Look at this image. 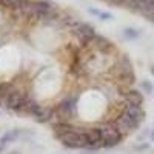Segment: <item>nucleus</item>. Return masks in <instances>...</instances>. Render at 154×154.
Returning <instances> with one entry per match:
<instances>
[{"label": "nucleus", "mask_w": 154, "mask_h": 154, "mask_svg": "<svg viewBox=\"0 0 154 154\" xmlns=\"http://www.w3.org/2000/svg\"><path fill=\"white\" fill-rule=\"evenodd\" d=\"M77 103H79V99H77L75 94L65 96L56 105V119H54L53 123H56V122H72V119L77 114Z\"/></svg>", "instance_id": "f257e3e1"}, {"label": "nucleus", "mask_w": 154, "mask_h": 154, "mask_svg": "<svg viewBox=\"0 0 154 154\" xmlns=\"http://www.w3.org/2000/svg\"><path fill=\"white\" fill-rule=\"evenodd\" d=\"M112 72H114L116 79L119 82H122L123 85H133L136 82V74H134L133 63L128 59L126 54L120 56L116 60V63L112 65Z\"/></svg>", "instance_id": "f03ea898"}, {"label": "nucleus", "mask_w": 154, "mask_h": 154, "mask_svg": "<svg viewBox=\"0 0 154 154\" xmlns=\"http://www.w3.org/2000/svg\"><path fill=\"white\" fill-rule=\"evenodd\" d=\"M56 139L69 149H85L86 148V137H85V128H74L71 131L57 134Z\"/></svg>", "instance_id": "7ed1b4c3"}, {"label": "nucleus", "mask_w": 154, "mask_h": 154, "mask_svg": "<svg viewBox=\"0 0 154 154\" xmlns=\"http://www.w3.org/2000/svg\"><path fill=\"white\" fill-rule=\"evenodd\" d=\"M68 28H69L71 34H72L77 40H79V43L83 45V46H88V45L96 38V35H97L94 26H91L89 23H85V22L74 20Z\"/></svg>", "instance_id": "20e7f679"}, {"label": "nucleus", "mask_w": 154, "mask_h": 154, "mask_svg": "<svg viewBox=\"0 0 154 154\" xmlns=\"http://www.w3.org/2000/svg\"><path fill=\"white\" fill-rule=\"evenodd\" d=\"M26 116H31V117L40 125L53 123L54 119H56V106H45L42 103H38L37 100H34L28 108Z\"/></svg>", "instance_id": "39448f33"}, {"label": "nucleus", "mask_w": 154, "mask_h": 154, "mask_svg": "<svg viewBox=\"0 0 154 154\" xmlns=\"http://www.w3.org/2000/svg\"><path fill=\"white\" fill-rule=\"evenodd\" d=\"M100 128V133H102V140H103V148L106 149H111V148H116L119 146L122 142H123V134L111 123H103Z\"/></svg>", "instance_id": "423d86ee"}, {"label": "nucleus", "mask_w": 154, "mask_h": 154, "mask_svg": "<svg viewBox=\"0 0 154 154\" xmlns=\"http://www.w3.org/2000/svg\"><path fill=\"white\" fill-rule=\"evenodd\" d=\"M112 125L123 134V137H126V136H130V134L136 133L139 128H140V125H142V123H139L137 120H134L133 117H130L128 114H125V112L120 111V112L114 117Z\"/></svg>", "instance_id": "0eeeda50"}, {"label": "nucleus", "mask_w": 154, "mask_h": 154, "mask_svg": "<svg viewBox=\"0 0 154 154\" xmlns=\"http://www.w3.org/2000/svg\"><path fill=\"white\" fill-rule=\"evenodd\" d=\"M28 93L26 91H22V89H16V88H12L11 91L6 94L5 100H3V108L8 109V111H14L17 112L19 108L22 106V103L25 102V99H26Z\"/></svg>", "instance_id": "6e6552de"}, {"label": "nucleus", "mask_w": 154, "mask_h": 154, "mask_svg": "<svg viewBox=\"0 0 154 154\" xmlns=\"http://www.w3.org/2000/svg\"><path fill=\"white\" fill-rule=\"evenodd\" d=\"M85 137H86L85 151H97L100 148H103V140H102V133L99 126L85 128Z\"/></svg>", "instance_id": "1a4fd4ad"}, {"label": "nucleus", "mask_w": 154, "mask_h": 154, "mask_svg": "<svg viewBox=\"0 0 154 154\" xmlns=\"http://www.w3.org/2000/svg\"><path fill=\"white\" fill-rule=\"evenodd\" d=\"M88 48H91L96 53H100V54H106V56H111V53L114 51V45L109 38L103 37V35H96V38L88 45Z\"/></svg>", "instance_id": "9d476101"}, {"label": "nucleus", "mask_w": 154, "mask_h": 154, "mask_svg": "<svg viewBox=\"0 0 154 154\" xmlns=\"http://www.w3.org/2000/svg\"><path fill=\"white\" fill-rule=\"evenodd\" d=\"M122 112L128 114L130 117H133L134 120H137L139 123H143V120L146 119V112L142 106L139 105H130V103H123L122 106Z\"/></svg>", "instance_id": "9b49d317"}, {"label": "nucleus", "mask_w": 154, "mask_h": 154, "mask_svg": "<svg viewBox=\"0 0 154 154\" xmlns=\"http://www.w3.org/2000/svg\"><path fill=\"white\" fill-rule=\"evenodd\" d=\"M143 93L139 91V89H134V88H128L126 91L123 93V103H130V105H139L142 106L143 103Z\"/></svg>", "instance_id": "f8f14e48"}, {"label": "nucleus", "mask_w": 154, "mask_h": 154, "mask_svg": "<svg viewBox=\"0 0 154 154\" xmlns=\"http://www.w3.org/2000/svg\"><path fill=\"white\" fill-rule=\"evenodd\" d=\"M122 35H123V38H126V40H136V38H139L140 35H142V31L137 29V28L128 26L122 31Z\"/></svg>", "instance_id": "ddd939ff"}, {"label": "nucleus", "mask_w": 154, "mask_h": 154, "mask_svg": "<svg viewBox=\"0 0 154 154\" xmlns=\"http://www.w3.org/2000/svg\"><path fill=\"white\" fill-rule=\"evenodd\" d=\"M140 89H142V93H145L146 96H152L154 94V85L148 79H143L142 82H140Z\"/></svg>", "instance_id": "4468645a"}, {"label": "nucleus", "mask_w": 154, "mask_h": 154, "mask_svg": "<svg viewBox=\"0 0 154 154\" xmlns=\"http://www.w3.org/2000/svg\"><path fill=\"white\" fill-rule=\"evenodd\" d=\"M12 89V86L9 83H3V82H0V106L3 105V100L6 97V94Z\"/></svg>", "instance_id": "2eb2a0df"}, {"label": "nucleus", "mask_w": 154, "mask_h": 154, "mask_svg": "<svg viewBox=\"0 0 154 154\" xmlns=\"http://www.w3.org/2000/svg\"><path fill=\"white\" fill-rule=\"evenodd\" d=\"M22 3V0H0V5L3 8H8V9H17Z\"/></svg>", "instance_id": "dca6fc26"}, {"label": "nucleus", "mask_w": 154, "mask_h": 154, "mask_svg": "<svg viewBox=\"0 0 154 154\" xmlns=\"http://www.w3.org/2000/svg\"><path fill=\"white\" fill-rule=\"evenodd\" d=\"M149 143L148 142H140V143H137V145H134L133 146V151H137V152H142V151H146V149H149Z\"/></svg>", "instance_id": "f3484780"}, {"label": "nucleus", "mask_w": 154, "mask_h": 154, "mask_svg": "<svg viewBox=\"0 0 154 154\" xmlns=\"http://www.w3.org/2000/svg\"><path fill=\"white\" fill-rule=\"evenodd\" d=\"M105 2L109 5H114V6H125L126 0H105Z\"/></svg>", "instance_id": "a211bd4d"}, {"label": "nucleus", "mask_w": 154, "mask_h": 154, "mask_svg": "<svg viewBox=\"0 0 154 154\" xmlns=\"http://www.w3.org/2000/svg\"><path fill=\"white\" fill-rule=\"evenodd\" d=\"M149 136H151V133H149L148 130H143L142 133H140V134H139V137H137V140H139V142H143V140H145L146 137H149Z\"/></svg>", "instance_id": "6ab92c4d"}, {"label": "nucleus", "mask_w": 154, "mask_h": 154, "mask_svg": "<svg viewBox=\"0 0 154 154\" xmlns=\"http://www.w3.org/2000/svg\"><path fill=\"white\" fill-rule=\"evenodd\" d=\"M99 19L100 20H111L112 19V14H111V12H106V11H102V14H100Z\"/></svg>", "instance_id": "aec40b11"}, {"label": "nucleus", "mask_w": 154, "mask_h": 154, "mask_svg": "<svg viewBox=\"0 0 154 154\" xmlns=\"http://www.w3.org/2000/svg\"><path fill=\"white\" fill-rule=\"evenodd\" d=\"M88 12L89 14H93V16H96L97 19L100 17V14H102V11L100 9H97V8H88Z\"/></svg>", "instance_id": "412c9836"}, {"label": "nucleus", "mask_w": 154, "mask_h": 154, "mask_svg": "<svg viewBox=\"0 0 154 154\" xmlns=\"http://www.w3.org/2000/svg\"><path fill=\"white\" fill-rule=\"evenodd\" d=\"M8 154H22V152H20V151H17V149H14V151H9Z\"/></svg>", "instance_id": "4be33fe9"}, {"label": "nucleus", "mask_w": 154, "mask_h": 154, "mask_svg": "<svg viewBox=\"0 0 154 154\" xmlns=\"http://www.w3.org/2000/svg\"><path fill=\"white\" fill-rule=\"evenodd\" d=\"M149 137H151V140H152V142H154V130L151 131V136H149Z\"/></svg>", "instance_id": "5701e85b"}, {"label": "nucleus", "mask_w": 154, "mask_h": 154, "mask_svg": "<svg viewBox=\"0 0 154 154\" xmlns=\"http://www.w3.org/2000/svg\"><path fill=\"white\" fill-rule=\"evenodd\" d=\"M149 69H151V74L154 75V65H151V68H149Z\"/></svg>", "instance_id": "b1692460"}]
</instances>
